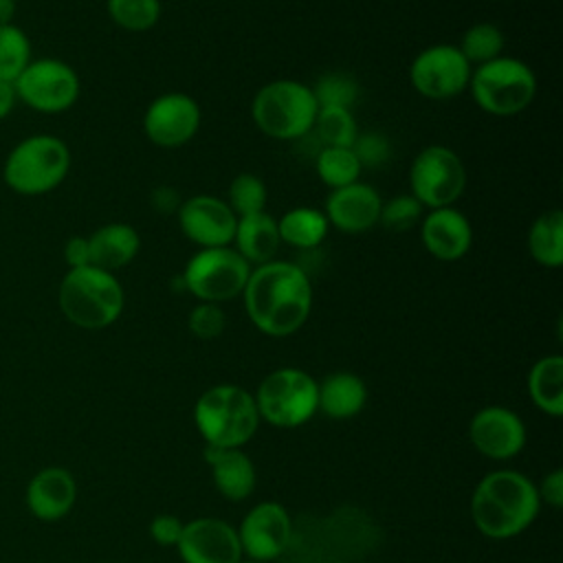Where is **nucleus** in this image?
Returning a JSON list of instances; mask_svg holds the SVG:
<instances>
[{"instance_id":"nucleus-1","label":"nucleus","mask_w":563,"mask_h":563,"mask_svg":"<svg viewBox=\"0 0 563 563\" xmlns=\"http://www.w3.org/2000/svg\"><path fill=\"white\" fill-rule=\"evenodd\" d=\"M242 297L251 323L268 336L297 332L312 310L308 273L299 264L277 257L251 268Z\"/></svg>"},{"instance_id":"nucleus-2","label":"nucleus","mask_w":563,"mask_h":563,"mask_svg":"<svg viewBox=\"0 0 563 563\" xmlns=\"http://www.w3.org/2000/svg\"><path fill=\"white\" fill-rule=\"evenodd\" d=\"M541 506L537 486L517 471L488 473L471 497V517L482 534L508 539L523 532Z\"/></svg>"},{"instance_id":"nucleus-3","label":"nucleus","mask_w":563,"mask_h":563,"mask_svg":"<svg viewBox=\"0 0 563 563\" xmlns=\"http://www.w3.org/2000/svg\"><path fill=\"white\" fill-rule=\"evenodd\" d=\"M57 301L59 310L73 325L101 330L121 317L125 295L114 273L88 264L81 268H68L62 277Z\"/></svg>"},{"instance_id":"nucleus-4","label":"nucleus","mask_w":563,"mask_h":563,"mask_svg":"<svg viewBox=\"0 0 563 563\" xmlns=\"http://www.w3.org/2000/svg\"><path fill=\"white\" fill-rule=\"evenodd\" d=\"M319 103L312 88L297 79H273L264 84L251 103L260 132L277 141H295L312 132Z\"/></svg>"},{"instance_id":"nucleus-5","label":"nucleus","mask_w":563,"mask_h":563,"mask_svg":"<svg viewBox=\"0 0 563 563\" xmlns=\"http://www.w3.org/2000/svg\"><path fill=\"white\" fill-rule=\"evenodd\" d=\"M194 420L207 446L240 449L253 438L260 413L255 398L240 385H216L198 398Z\"/></svg>"},{"instance_id":"nucleus-6","label":"nucleus","mask_w":563,"mask_h":563,"mask_svg":"<svg viewBox=\"0 0 563 563\" xmlns=\"http://www.w3.org/2000/svg\"><path fill=\"white\" fill-rule=\"evenodd\" d=\"M68 169V145L53 134H33L9 152L2 167V178L15 194L42 196L59 187Z\"/></svg>"},{"instance_id":"nucleus-7","label":"nucleus","mask_w":563,"mask_h":563,"mask_svg":"<svg viewBox=\"0 0 563 563\" xmlns=\"http://www.w3.org/2000/svg\"><path fill=\"white\" fill-rule=\"evenodd\" d=\"M468 88L473 101L488 114L512 117L526 110L537 95V77L519 57H495L473 68Z\"/></svg>"},{"instance_id":"nucleus-8","label":"nucleus","mask_w":563,"mask_h":563,"mask_svg":"<svg viewBox=\"0 0 563 563\" xmlns=\"http://www.w3.org/2000/svg\"><path fill=\"white\" fill-rule=\"evenodd\" d=\"M317 385L319 383L308 372L297 367L271 372L253 396L260 418L282 429H292L308 422L319 409Z\"/></svg>"},{"instance_id":"nucleus-9","label":"nucleus","mask_w":563,"mask_h":563,"mask_svg":"<svg viewBox=\"0 0 563 563\" xmlns=\"http://www.w3.org/2000/svg\"><path fill=\"white\" fill-rule=\"evenodd\" d=\"M251 264L233 246L200 249L183 271V286L200 301L220 303L242 295Z\"/></svg>"},{"instance_id":"nucleus-10","label":"nucleus","mask_w":563,"mask_h":563,"mask_svg":"<svg viewBox=\"0 0 563 563\" xmlns=\"http://www.w3.org/2000/svg\"><path fill=\"white\" fill-rule=\"evenodd\" d=\"M409 185L422 207H451L466 187V169L451 147L427 145L411 161Z\"/></svg>"},{"instance_id":"nucleus-11","label":"nucleus","mask_w":563,"mask_h":563,"mask_svg":"<svg viewBox=\"0 0 563 563\" xmlns=\"http://www.w3.org/2000/svg\"><path fill=\"white\" fill-rule=\"evenodd\" d=\"M15 97L37 112H64L79 97V77L73 66L55 57L31 59L13 81Z\"/></svg>"},{"instance_id":"nucleus-12","label":"nucleus","mask_w":563,"mask_h":563,"mask_svg":"<svg viewBox=\"0 0 563 563\" xmlns=\"http://www.w3.org/2000/svg\"><path fill=\"white\" fill-rule=\"evenodd\" d=\"M473 66L455 44H431L422 48L411 66L409 79L416 92L433 101H446L468 88Z\"/></svg>"},{"instance_id":"nucleus-13","label":"nucleus","mask_w":563,"mask_h":563,"mask_svg":"<svg viewBox=\"0 0 563 563\" xmlns=\"http://www.w3.org/2000/svg\"><path fill=\"white\" fill-rule=\"evenodd\" d=\"M200 128V106L187 92L158 95L143 114V130L158 147H180Z\"/></svg>"},{"instance_id":"nucleus-14","label":"nucleus","mask_w":563,"mask_h":563,"mask_svg":"<svg viewBox=\"0 0 563 563\" xmlns=\"http://www.w3.org/2000/svg\"><path fill=\"white\" fill-rule=\"evenodd\" d=\"M238 216L227 200L209 194H198L180 202L178 227L183 235L198 249L231 246Z\"/></svg>"},{"instance_id":"nucleus-15","label":"nucleus","mask_w":563,"mask_h":563,"mask_svg":"<svg viewBox=\"0 0 563 563\" xmlns=\"http://www.w3.org/2000/svg\"><path fill=\"white\" fill-rule=\"evenodd\" d=\"M290 528V517L282 504L262 501L253 506L238 528L242 554L260 563L277 559L288 548Z\"/></svg>"},{"instance_id":"nucleus-16","label":"nucleus","mask_w":563,"mask_h":563,"mask_svg":"<svg viewBox=\"0 0 563 563\" xmlns=\"http://www.w3.org/2000/svg\"><path fill=\"white\" fill-rule=\"evenodd\" d=\"M176 548L185 563H240L242 559L238 530L213 517L183 523Z\"/></svg>"},{"instance_id":"nucleus-17","label":"nucleus","mask_w":563,"mask_h":563,"mask_svg":"<svg viewBox=\"0 0 563 563\" xmlns=\"http://www.w3.org/2000/svg\"><path fill=\"white\" fill-rule=\"evenodd\" d=\"M473 446L490 460H508L526 444V427L521 418L506 407H486L477 411L468 424Z\"/></svg>"},{"instance_id":"nucleus-18","label":"nucleus","mask_w":563,"mask_h":563,"mask_svg":"<svg viewBox=\"0 0 563 563\" xmlns=\"http://www.w3.org/2000/svg\"><path fill=\"white\" fill-rule=\"evenodd\" d=\"M383 198L367 183H352L339 189H330L325 198L328 224L343 233H365L378 224Z\"/></svg>"},{"instance_id":"nucleus-19","label":"nucleus","mask_w":563,"mask_h":563,"mask_svg":"<svg viewBox=\"0 0 563 563\" xmlns=\"http://www.w3.org/2000/svg\"><path fill=\"white\" fill-rule=\"evenodd\" d=\"M420 238L429 255L440 262L462 260L473 244V227L468 218L451 207L429 209L420 222Z\"/></svg>"},{"instance_id":"nucleus-20","label":"nucleus","mask_w":563,"mask_h":563,"mask_svg":"<svg viewBox=\"0 0 563 563\" xmlns=\"http://www.w3.org/2000/svg\"><path fill=\"white\" fill-rule=\"evenodd\" d=\"M77 499V484L70 471L46 466L37 471L26 486V506L42 521H57L70 512Z\"/></svg>"},{"instance_id":"nucleus-21","label":"nucleus","mask_w":563,"mask_h":563,"mask_svg":"<svg viewBox=\"0 0 563 563\" xmlns=\"http://www.w3.org/2000/svg\"><path fill=\"white\" fill-rule=\"evenodd\" d=\"M205 462L211 466L213 484L231 501L246 499L255 488V466L240 449L207 446Z\"/></svg>"},{"instance_id":"nucleus-22","label":"nucleus","mask_w":563,"mask_h":563,"mask_svg":"<svg viewBox=\"0 0 563 563\" xmlns=\"http://www.w3.org/2000/svg\"><path fill=\"white\" fill-rule=\"evenodd\" d=\"M231 244L249 264L260 266L275 260L282 244L277 218H273L266 209L238 218Z\"/></svg>"},{"instance_id":"nucleus-23","label":"nucleus","mask_w":563,"mask_h":563,"mask_svg":"<svg viewBox=\"0 0 563 563\" xmlns=\"http://www.w3.org/2000/svg\"><path fill=\"white\" fill-rule=\"evenodd\" d=\"M88 246L90 264L112 273L128 266L136 257L141 249V235L132 224L108 222L88 235Z\"/></svg>"},{"instance_id":"nucleus-24","label":"nucleus","mask_w":563,"mask_h":563,"mask_svg":"<svg viewBox=\"0 0 563 563\" xmlns=\"http://www.w3.org/2000/svg\"><path fill=\"white\" fill-rule=\"evenodd\" d=\"M367 400L365 383L352 372H334L317 385V405L330 418H352Z\"/></svg>"},{"instance_id":"nucleus-25","label":"nucleus","mask_w":563,"mask_h":563,"mask_svg":"<svg viewBox=\"0 0 563 563\" xmlns=\"http://www.w3.org/2000/svg\"><path fill=\"white\" fill-rule=\"evenodd\" d=\"M277 229H279V240L308 251V249H317L325 235H328V218L321 209L317 207H295L288 209L279 220H277Z\"/></svg>"},{"instance_id":"nucleus-26","label":"nucleus","mask_w":563,"mask_h":563,"mask_svg":"<svg viewBox=\"0 0 563 563\" xmlns=\"http://www.w3.org/2000/svg\"><path fill=\"white\" fill-rule=\"evenodd\" d=\"M528 391L532 402L550 413H563V358L559 354L539 358L528 374Z\"/></svg>"},{"instance_id":"nucleus-27","label":"nucleus","mask_w":563,"mask_h":563,"mask_svg":"<svg viewBox=\"0 0 563 563\" xmlns=\"http://www.w3.org/2000/svg\"><path fill=\"white\" fill-rule=\"evenodd\" d=\"M528 251L532 260L545 268L563 264V211L548 209L532 222L528 231Z\"/></svg>"},{"instance_id":"nucleus-28","label":"nucleus","mask_w":563,"mask_h":563,"mask_svg":"<svg viewBox=\"0 0 563 563\" xmlns=\"http://www.w3.org/2000/svg\"><path fill=\"white\" fill-rule=\"evenodd\" d=\"M317 176L323 185L330 189H339L345 185H352L361 176V163L352 147H330L323 145L314 158Z\"/></svg>"},{"instance_id":"nucleus-29","label":"nucleus","mask_w":563,"mask_h":563,"mask_svg":"<svg viewBox=\"0 0 563 563\" xmlns=\"http://www.w3.org/2000/svg\"><path fill=\"white\" fill-rule=\"evenodd\" d=\"M312 130H317V136L330 147H352L358 136V125L352 110L336 106L319 108Z\"/></svg>"},{"instance_id":"nucleus-30","label":"nucleus","mask_w":563,"mask_h":563,"mask_svg":"<svg viewBox=\"0 0 563 563\" xmlns=\"http://www.w3.org/2000/svg\"><path fill=\"white\" fill-rule=\"evenodd\" d=\"M504 42L506 40H504V33L499 31V26H495L490 22H477L464 31L457 48L466 57V62L475 68L479 64H486V62L499 57L504 51Z\"/></svg>"},{"instance_id":"nucleus-31","label":"nucleus","mask_w":563,"mask_h":563,"mask_svg":"<svg viewBox=\"0 0 563 563\" xmlns=\"http://www.w3.org/2000/svg\"><path fill=\"white\" fill-rule=\"evenodd\" d=\"M106 9L117 26L132 33L150 31L161 18V0H106Z\"/></svg>"},{"instance_id":"nucleus-32","label":"nucleus","mask_w":563,"mask_h":563,"mask_svg":"<svg viewBox=\"0 0 563 563\" xmlns=\"http://www.w3.org/2000/svg\"><path fill=\"white\" fill-rule=\"evenodd\" d=\"M31 62V44L15 24H0V79L15 81Z\"/></svg>"},{"instance_id":"nucleus-33","label":"nucleus","mask_w":563,"mask_h":563,"mask_svg":"<svg viewBox=\"0 0 563 563\" xmlns=\"http://www.w3.org/2000/svg\"><path fill=\"white\" fill-rule=\"evenodd\" d=\"M266 198H268V191H266L264 180L255 174H249V172L238 174L231 180L229 191H227V205L231 207V211L238 218L264 211Z\"/></svg>"},{"instance_id":"nucleus-34","label":"nucleus","mask_w":563,"mask_h":563,"mask_svg":"<svg viewBox=\"0 0 563 563\" xmlns=\"http://www.w3.org/2000/svg\"><path fill=\"white\" fill-rule=\"evenodd\" d=\"M310 88H312V95H314L319 108L336 106V108L352 110L354 101L358 99V84L354 81V77H350L345 73H325Z\"/></svg>"},{"instance_id":"nucleus-35","label":"nucleus","mask_w":563,"mask_h":563,"mask_svg":"<svg viewBox=\"0 0 563 563\" xmlns=\"http://www.w3.org/2000/svg\"><path fill=\"white\" fill-rule=\"evenodd\" d=\"M422 205L411 196V194H400L383 202L378 224H383L387 231H407L416 227L422 218Z\"/></svg>"},{"instance_id":"nucleus-36","label":"nucleus","mask_w":563,"mask_h":563,"mask_svg":"<svg viewBox=\"0 0 563 563\" xmlns=\"http://www.w3.org/2000/svg\"><path fill=\"white\" fill-rule=\"evenodd\" d=\"M187 325L189 332L198 339H216L224 332L227 325V314L218 303H209V301H200L187 317Z\"/></svg>"},{"instance_id":"nucleus-37","label":"nucleus","mask_w":563,"mask_h":563,"mask_svg":"<svg viewBox=\"0 0 563 563\" xmlns=\"http://www.w3.org/2000/svg\"><path fill=\"white\" fill-rule=\"evenodd\" d=\"M352 150H354L361 167H380L391 156L389 141L383 134H378V132H369V134L356 136Z\"/></svg>"},{"instance_id":"nucleus-38","label":"nucleus","mask_w":563,"mask_h":563,"mask_svg":"<svg viewBox=\"0 0 563 563\" xmlns=\"http://www.w3.org/2000/svg\"><path fill=\"white\" fill-rule=\"evenodd\" d=\"M183 532V521L174 515H158L150 523V534L161 545H176Z\"/></svg>"},{"instance_id":"nucleus-39","label":"nucleus","mask_w":563,"mask_h":563,"mask_svg":"<svg viewBox=\"0 0 563 563\" xmlns=\"http://www.w3.org/2000/svg\"><path fill=\"white\" fill-rule=\"evenodd\" d=\"M64 260L68 264V268H81L90 264V246H88V238L84 235H73L66 240L64 244Z\"/></svg>"},{"instance_id":"nucleus-40","label":"nucleus","mask_w":563,"mask_h":563,"mask_svg":"<svg viewBox=\"0 0 563 563\" xmlns=\"http://www.w3.org/2000/svg\"><path fill=\"white\" fill-rule=\"evenodd\" d=\"M537 493H539V499H545V504H550L552 508H561L563 506V471L556 468L550 475H545Z\"/></svg>"},{"instance_id":"nucleus-41","label":"nucleus","mask_w":563,"mask_h":563,"mask_svg":"<svg viewBox=\"0 0 563 563\" xmlns=\"http://www.w3.org/2000/svg\"><path fill=\"white\" fill-rule=\"evenodd\" d=\"M152 207L161 213H172V211H178L180 207V200H178V194L169 187H158L154 189L152 194Z\"/></svg>"},{"instance_id":"nucleus-42","label":"nucleus","mask_w":563,"mask_h":563,"mask_svg":"<svg viewBox=\"0 0 563 563\" xmlns=\"http://www.w3.org/2000/svg\"><path fill=\"white\" fill-rule=\"evenodd\" d=\"M15 88L11 81L0 79V119H4L15 106Z\"/></svg>"},{"instance_id":"nucleus-43","label":"nucleus","mask_w":563,"mask_h":563,"mask_svg":"<svg viewBox=\"0 0 563 563\" xmlns=\"http://www.w3.org/2000/svg\"><path fill=\"white\" fill-rule=\"evenodd\" d=\"M15 15V0H0V24H11Z\"/></svg>"},{"instance_id":"nucleus-44","label":"nucleus","mask_w":563,"mask_h":563,"mask_svg":"<svg viewBox=\"0 0 563 563\" xmlns=\"http://www.w3.org/2000/svg\"><path fill=\"white\" fill-rule=\"evenodd\" d=\"M242 563V561H240ZM246 563H260V561H246Z\"/></svg>"}]
</instances>
